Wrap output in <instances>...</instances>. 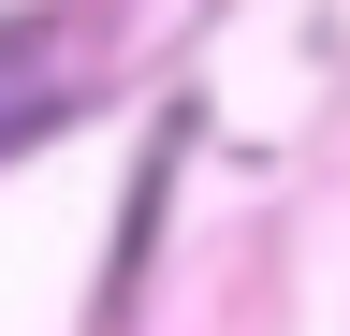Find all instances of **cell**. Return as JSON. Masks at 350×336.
<instances>
[{
    "instance_id": "obj_1",
    "label": "cell",
    "mask_w": 350,
    "mask_h": 336,
    "mask_svg": "<svg viewBox=\"0 0 350 336\" xmlns=\"http://www.w3.org/2000/svg\"><path fill=\"white\" fill-rule=\"evenodd\" d=\"M73 103V59H59V29H0V146L44 132V117Z\"/></svg>"
}]
</instances>
